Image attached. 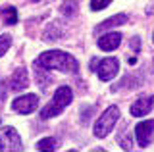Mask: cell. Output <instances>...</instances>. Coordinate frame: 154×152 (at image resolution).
I'll return each mask as SVG.
<instances>
[{
  "label": "cell",
  "instance_id": "obj_6",
  "mask_svg": "<svg viewBox=\"0 0 154 152\" xmlns=\"http://www.w3.org/2000/svg\"><path fill=\"white\" fill-rule=\"evenodd\" d=\"M38 106V98L37 94H25V96H17L16 100L12 102V108L17 114H31L35 112Z\"/></svg>",
  "mask_w": 154,
  "mask_h": 152
},
{
  "label": "cell",
  "instance_id": "obj_14",
  "mask_svg": "<svg viewBox=\"0 0 154 152\" xmlns=\"http://www.w3.org/2000/svg\"><path fill=\"white\" fill-rule=\"evenodd\" d=\"M10 44H12V37L8 35V33H4V35H0V58H2L4 54L8 52Z\"/></svg>",
  "mask_w": 154,
  "mask_h": 152
},
{
  "label": "cell",
  "instance_id": "obj_19",
  "mask_svg": "<svg viewBox=\"0 0 154 152\" xmlns=\"http://www.w3.org/2000/svg\"><path fill=\"white\" fill-rule=\"evenodd\" d=\"M152 41H154V35H152Z\"/></svg>",
  "mask_w": 154,
  "mask_h": 152
},
{
  "label": "cell",
  "instance_id": "obj_2",
  "mask_svg": "<svg viewBox=\"0 0 154 152\" xmlns=\"http://www.w3.org/2000/svg\"><path fill=\"white\" fill-rule=\"evenodd\" d=\"M71 98H73V93H71V89L67 87V85L58 87L54 96H52V100L41 110V117L42 120H48V117H54V116H58V114H62L64 108L71 104Z\"/></svg>",
  "mask_w": 154,
  "mask_h": 152
},
{
  "label": "cell",
  "instance_id": "obj_15",
  "mask_svg": "<svg viewBox=\"0 0 154 152\" xmlns=\"http://www.w3.org/2000/svg\"><path fill=\"white\" fill-rule=\"evenodd\" d=\"M110 2H112V0H91V10H94V12L104 10Z\"/></svg>",
  "mask_w": 154,
  "mask_h": 152
},
{
  "label": "cell",
  "instance_id": "obj_7",
  "mask_svg": "<svg viewBox=\"0 0 154 152\" xmlns=\"http://www.w3.org/2000/svg\"><path fill=\"white\" fill-rule=\"evenodd\" d=\"M118 69H119V62L116 58H104L98 64L96 73H98L100 81H110V79H114L118 75Z\"/></svg>",
  "mask_w": 154,
  "mask_h": 152
},
{
  "label": "cell",
  "instance_id": "obj_1",
  "mask_svg": "<svg viewBox=\"0 0 154 152\" xmlns=\"http://www.w3.org/2000/svg\"><path fill=\"white\" fill-rule=\"evenodd\" d=\"M37 65H41V68H45V69H60V71H71V73H75V71L79 69L77 60L71 54L62 52V50L42 52L37 58Z\"/></svg>",
  "mask_w": 154,
  "mask_h": 152
},
{
  "label": "cell",
  "instance_id": "obj_8",
  "mask_svg": "<svg viewBox=\"0 0 154 152\" xmlns=\"http://www.w3.org/2000/svg\"><path fill=\"white\" fill-rule=\"evenodd\" d=\"M152 106H154V96H143V98H139V100L133 102V106H131V116L143 117V116H146V114L152 110Z\"/></svg>",
  "mask_w": 154,
  "mask_h": 152
},
{
  "label": "cell",
  "instance_id": "obj_12",
  "mask_svg": "<svg viewBox=\"0 0 154 152\" xmlns=\"http://www.w3.org/2000/svg\"><path fill=\"white\" fill-rule=\"evenodd\" d=\"M0 16H2V20L6 25H14V23H17V12L14 6H6L0 10Z\"/></svg>",
  "mask_w": 154,
  "mask_h": 152
},
{
  "label": "cell",
  "instance_id": "obj_17",
  "mask_svg": "<svg viewBox=\"0 0 154 152\" xmlns=\"http://www.w3.org/2000/svg\"><path fill=\"white\" fill-rule=\"evenodd\" d=\"M131 46H133L135 50H139V39H137V37H135V39L131 41Z\"/></svg>",
  "mask_w": 154,
  "mask_h": 152
},
{
  "label": "cell",
  "instance_id": "obj_9",
  "mask_svg": "<svg viewBox=\"0 0 154 152\" xmlns=\"http://www.w3.org/2000/svg\"><path fill=\"white\" fill-rule=\"evenodd\" d=\"M122 44V35L119 33H106L98 39V48H102L106 52H112Z\"/></svg>",
  "mask_w": 154,
  "mask_h": 152
},
{
  "label": "cell",
  "instance_id": "obj_4",
  "mask_svg": "<svg viewBox=\"0 0 154 152\" xmlns=\"http://www.w3.org/2000/svg\"><path fill=\"white\" fill-rule=\"evenodd\" d=\"M0 150L8 152V150H23L21 144V137L17 135V131L14 127H2L0 129Z\"/></svg>",
  "mask_w": 154,
  "mask_h": 152
},
{
  "label": "cell",
  "instance_id": "obj_10",
  "mask_svg": "<svg viewBox=\"0 0 154 152\" xmlns=\"http://www.w3.org/2000/svg\"><path fill=\"white\" fill-rule=\"evenodd\" d=\"M27 83H29V77H27V71L23 69V68H19L14 71V75L10 77V89L12 91H23V89L27 87Z\"/></svg>",
  "mask_w": 154,
  "mask_h": 152
},
{
  "label": "cell",
  "instance_id": "obj_5",
  "mask_svg": "<svg viewBox=\"0 0 154 152\" xmlns=\"http://www.w3.org/2000/svg\"><path fill=\"white\" fill-rule=\"evenodd\" d=\"M135 137H137L139 146H141V148H146L154 139V120L139 123V125L135 127Z\"/></svg>",
  "mask_w": 154,
  "mask_h": 152
},
{
  "label": "cell",
  "instance_id": "obj_16",
  "mask_svg": "<svg viewBox=\"0 0 154 152\" xmlns=\"http://www.w3.org/2000/svg\"><path fill=\"white\" fill-rule=\"evenodd\" d=\"M37 83H38V87H45V83H48V75H45V68L42 69H37Z\"/></svg>",
  "mask_w": 154,
  "mask_h": 152
},
{
  "label": "cell",
  "instance_id": "obj_11",
  "mask_svg": "<svg viewBox=\"0 0 154 152\" xmlns=\"http://www.w3.org/2000/svg\"><path fill=\"white\" fill-rule=\"evenodd\" d=\"M123 23H127V16L125 14H118V16L110 17V20L102 21L98 27H96V31H106V29H112V27H118V25H123Z\"/></svg>",
  "mask_w": 154,
  "mask_h": 152
},
{
  "label": "cell",
  "instance_id": "obj_3",
  "mask_svg": "<svg viewBox=\"0 0 154 152\" xmlns=\"http://www.w3.org/2000/svg\"><path fill=\"white\" fill-rule=\"evenodd\" d=\"M118 120H119V108L118 106L106 108L102 112V116H100L98 120H96V123H94V137L104 139V137L114 129V125L118 123Z\"/></svg>",
  "mask_w": 154,
  "mask_h": 152
},
{
  "label": "cell",
  "instance_id": "obj_18",
  "mask_svg": "<svg viewBox=\"0 0 154 152\" xmlns=\"http://www.w3.org/2000/svg\"><path fill=\"white\" fill-rule=\"evenodd\" d=\"M33 2H38V0H33Z\"/></svg>",
  "mask_w": 154,
  "mask_h": 152
},
{
  "label": "cell",
  "instance_id": "obj_13",
  "mask_svg": "<svg viewBox=\"0 0 154 152\" xmlns=\"http://www.w3.org/2000/svg\"><path fill=\"white\" fill-rule=\"evenodd\" d=\"M37 148L38 150H56V139L48 137V139H41L37 142Z\"/></svg>",
  "mask_w": 154,
  "mask_h": 152
}]
</instances>
